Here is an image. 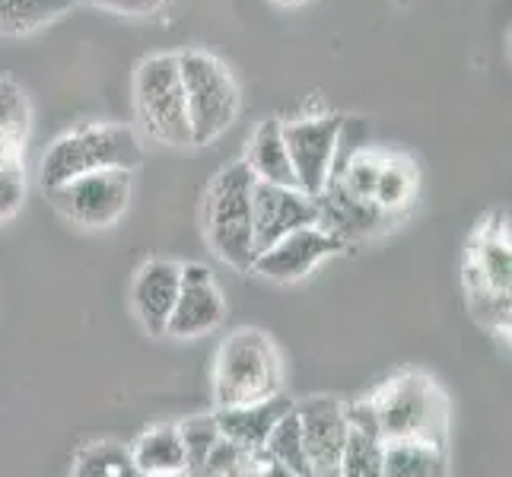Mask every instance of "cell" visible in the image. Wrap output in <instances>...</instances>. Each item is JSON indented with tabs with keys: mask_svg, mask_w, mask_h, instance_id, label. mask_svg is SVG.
I'll list each match as a JSON object with an SVG mask.
<instances>
[{
	"mask_svg": "<svg viewBox=\"0 0 512 477\" xmlns=\"http://www.w3.org/2000/svg\"><path fill=\"white\" fill-rule=\"evenodd\" d=\"M77 4L80 0H0V35H29Z\"/></svg>",
	"mask_w": 512,
	"mask_h": 477,
	"instance_id": "cell-23",
	"label": "cell"
},
{
	"mask_svg": "<svg viewBox=\"0 0 512 477\" xmlns=\"http://www.w3.org/2000/svg\"><path fill=\"white\" fill-rule=\"evenodd\" d=\"M344 121L338 115H319V118H296L280 121L284 144L290 153V166L296 175V188L306 198H319L325 185L331 182L334 153L341 144Z\"/></svg>",
	"mask_w": 512,
	"mask_h": 477,
	"instance_id": "cell-8",
	"label": "cell"
},
{
	"mask_svg": "<svg viewBox=\"0 0 512 477\" xmlns=\"http://www.w3.org/2000/svg\"><path fill=\"white\" fill-rule=\"evenodd\" d=\"M446 446L417 443V439H392L382 452V477H446Z\"/></svg>",
	"mask_w": 512,
	"mask_h": 477,
	"instance_id": "cell-20",
	"label": "cell"
},
{
	"mask_svg": "<svg viewBox=\"0 0 512 477\" xmlns=\"http://www.w3.org/2000/svg\"><path fill=\"white\" fill-rule=\"evenodd\" d=\"M366 401L373 408L379 436L385 443L417 439V443L446 446L449 401L430 376L417 373V369H404V373L385 379Z\"/></svg>",
	"mask_w": 512,
	"mask_h": 477,
	"instance_id": "cell-1",
	"label": "cell"
},
{
	"mask_svg": "<svg viewBox=\"0 0 512 477\" xmlns=\"http://www.w3.org/2000/svg\"><path fill=\"white\" fill-rule=\"evenodd\" d=\"M252 188L255 175L245 159L223 166L204 198V233L210 252L236 271H252L255 236H252Z\"/></svg>",
	"mask_w": 512,
	"mask_h": 477,
	"instance_id": "cell-2",
	"label": "cell"
},
{
	"mask_svg": "<svg viewBox=\"0 0 512 477\" xmlns=\"http://www.w3.org/2000/svg\"><path fill=\"white\" fill-rule=\"evenodd\" d=\"M338 252H344V249L325 233V229L306 226L284 239H277L264 252H258L252 271L268 280H277V284H296V280L309 277L325 258L338 255Z\"/></svg>",
	"mask_w": 512,
	"mask_h": 477,
	"instance_id": "cell-12",
	"label": "cell"
},
{
	"mask_svg": "<svg viewBox=\"0 0 512 477\" xmlns=\"http://www.w3.org/2000/svg\"><path fill=\"white\" fill-rule=\"evenodd\" d=\"M315 207H319V229H325L341 249L376 236L379 229L392 220L388 214H382L373 201L353 198V194L344 191L334 179L325 185V191L319 194V198H315Z\"/></svg>",
	"mask_w": 512,
	"mask_h": 477,
	"instance_id": "cell-13",
	"label": "cell"
},
{
	"mask_svg": "<svg viewBox=\"0 0 512 477\" xmlns=\"http://www.w3.org/2000/svg\"><path fill=\"white\" fill-rule=\"evenodd\" d=\"M134 175L128 169H102L48 188V201L61 217L86 229H105L125 217L131 204Z\"/></svg>",
	"mask_w": 512,
	"mask_h": 477,
	"instance_id": "cell-7",
	"label": "cell"
},
{
	"mask_svg": "<svg viewBox=\"0 0 512 477\" xmlns=\"http://www.w3.org/2000/svg\"><path fill=\"white\" fill-rule=\"evenodd\" d=\"M277 4H284V7H296V4H303V0H277Z\"/></svg>",
	"mask_w": 512,
	"mask_h": 477,
	"instance_id": "cell-30",
	"label": "cell"
},
{
	"mask_svg": "<svg viewBox=\"0 0 512 477\" xmlns=\"http://www.w3.org/2000/svg\"><path fill=\"white\" fill-rule=\"evenodd\" d=\"M264 458L274 462L277 468L290 471L293 477H312L309 471V458L303 446V430H299V417L296 411H287L277 420V427L271 430L268 443H264Z\"/></svg>",
	"mask_w": 512,
	"mask_h": 477,
	"instance_id": "cell-24",
	"label": "cell"
},
{
	"mask_svg": "<svg viewBox=\"0 0 512 477\" xmlns=\"http://www.w3.org/2000/svg\"><path fill=\"white\" fill-rule=\"evenodd\" d=\"M131 458L144 477L188 471L182 436H179V427H175V423H160V427H150L147 433H140L137 443L131 446Z\"/></svg>",
	"mask_w": 512,
	"mask_h": 477,
	"instance_id": "cell-19",
	"label": "cell"
},
{
	"mask_svg": "<svg viewBox=\"0 0 512 477\" xmlns=\"http://www.w3.org/2000/svg\"><path fill=\"white\" fill-rule=\"evenodd\" d=\"M179 77L191 125V147L214 144L239 115V86L223 61L207 51H182Z\"/></svg>",
	"mask_w": 512,
	"mask_h": 477,
	"instance_id": "cell-5",
	"label": "cell"
},
{
	"mask_svg": "<svg viewBox=\"0 0 512 477\" xmlns=\"http://www.w3.org/2000/svg\"><path fill=\"white\" fill-rule=\"evenodd\" d=\"M293 404L284 392H277L274 398H264L255 404H239V408H217V427L229 439V443L242 446L245 452H261L268 443L271 430L277 427V420L287 411H293Z\"/></svg>",
	"mask_w": 512,
	"mask_h": 477,
	"instance_id": "cell-15",
	"label": "cell"
},
{
	"mask_svg": "<svg viewBox=\"0 0 512 477\" xmlns=\"http://www.w3.org/2000/svg\"><path fill=\"white\" fill-rule=\"evenodd\" d=\"M74 477H144V474L137 471L128 446L102 439V443H93L80 452Z\"/></svg>",
	"mask_w": 512,
	"mask_h": 477,
	"instance_id": "cell-25",
	"label": "cell"
},
{
	"mask_svg": "<svg viewBox=\"0 0 512 477\" xmlns=\"http://www.w3.org/2000/svg\"><path fill=\"white\" fill-rule=\"evenodd\" d=\"M226 318V299L220 293V284L214 271L207 264H182V287L179 299H175V309L169 315L166 334L172 338H204V334L217 331Z\"/></svg>",
	"mask_w": 512,
	"mask_h": 477,
	"instance_id": "cell-10",
	"label": "cell"
},
{
	"mask_svg": "<svg viewBox=\"0 0 512 477\" xmlns=\"http://www.w3.org/2000/svg\"><path fill=\"white\" fill-rule=\"evenodd\" d=\"M379 169H382V156H376V153H360V156H353L350 163L344 166V172L331 175V179L338 182L344 191H350L353 198L373 201Z\"/></svg>",
	"mask_w": 512,
	"mask_h": 477,
	"instance_id": "cell-27",
	"label": "cell"
},
{
	"mask_svg": "<svg viewBox=\"0 0 512 477\" xmlns=\"http://www.w3.org/2000/svg\"><path fill=\"white\" fill-rule=\"evenodd\" d=\"M93 4L112 10V13H125V16H150L160 10L166 0H93Z\"/></svg>",
	"mask_w": 512,
	"mask_h": 477,
	"instance_id": "cell-29",
	"label": "cell"
},
{
	"mask_svg": "<svg viewBox=\"0 0 512 477\" xmlns=\"http://www.w3.org/2000/svg\"><path fill=\"white\" fill-rule=\"evenodd\" d=\"M280 357L268 334L255 328L233 331L220 344L214 366V404L217 408H239L274 398L280 392Z\"/></svg>",
	"mask_w": 512,
	"mask_h": 477,
	"instance_id": "cell-4",
	"label": "cell"
},
{
	"mask_svg": "<svg viewBox=\"0 0 512 477\" xmlns=\"http://www.w3.org/2000/svg\"><path fill=\"white\" fill-rule=\"evenodd\" d=\"M160 477H191L188 471H175V474H160Z\"/></svg>",
	"mask_w": 512,
	"mask_h": 477,
	"instance_id": "cell-31",
	"label": "cell"
},
{
	"mask_svg": "<svg viewBox=\"0 0 512 477\" xmlns=\"http://www.w3.org/2000/svg\"><path fill=\"white\" fill-rule=\"evenodd\" d=\"M245 166L252 169L255 182L296 188V175H293L290 153L284 144V131H280L277 118L261 121V125L255 128V134L249 140V153H245Z\"/></svg>",
	"mask_w": 512,
	"mask_h": 477,
	"instance_id": "cell-18",
	"label": "cell"
},
{
	"mask_svg": "<svg viewBox=\"0 0 512 477\" xmlns=\"http://www.w3.org/2000/svg\"><path fill=\"white\" fill-rule=\"evenodd\" d=\"M414 194H417V169H414L411 159L382 156V169H379V179H376L373 204L382 210V214L395 217L414 201Z\"/></svg>",
	"mask_w": 512,
	"mask_h": 477,
	"instance_id": "cell-22",
	"label": "cell"
},
{
	"mask_svg": "<svg viewBox=\"0 0 512 477\" xmlns=\"http://www.w3.org/2000/svg\"><path fill=\"white\" fill-rule=\"evenodd\" d=\"M134 105L144 131L166 147H191L179 55H150L137 64Z\"/></svg>",
	"mask_w": 512,
	"mask_h": 477,
	"instance_id": "cell-6",
	"label": "cell"
},
{
	"mask_svg": "<svg viewBox=\"0 0 512 477\" xmlns=\"http://www.w3.org/2000/svg\"><path fill=\"white\" fill-rule=\"evenodd\" d=\"M175 427H179V436H182L188 474L201 477L210 452H214V446L223 439V433L217 427V417L214 414H194V417H185L182 423H175Z\"/></svg>",
	"mask_w": 512,
	"mask_h": 477,
	"instance_id": "cell-26",
	"label": "cell"
},
{
	"mask_svg": "<svg viewBox=\"0 0 512 477\" xmlns=\"http://www.w3.org/2000/svg\"><path fill=\"white\" fill-rule=\"evenodd\" d=\"M306 226H319V207H315V198H306L299 188L255 182V188H252L255 252H264L277 239H284Z\"/></svg>",
	"mask_w": 512,
	"mask_h": 477,
	"instance_id": "cell-11",
	"label": "cell"
},
{
	"mask_svg": "<svg viewBox=\"0 0 512 477\" xmlns=\"http://www.w3.org/2000/svg\"><path fill=\"white\" fill-rule=\"evenodd\" d=\"M144 163L140 137L128 125H83L58 137L42 156V188H58L80 175L102 169L134 172Z\"/></svg>",
	"mask_w": 512,
	"mask_h": 477,
	"instance_id": "cell-3",
	"label": "cell"
},
{
	"mask_svg": "<svg viewBox=\"0 0 512 477\" xmlns=\"http://www.w3.org/2000/svg\"><path fill=\"white\" fill-rule=\"evenodd\" d=\"M465 274L478 277L481 284L500 296H509L512 284V252H509V226H503V217L497 223H487L478 236H474Z\"/></svg>",
	"mask_w": 512,
	"mask_h": 477,
	"instance_id": "cell-16",
	"label": "cell"
},
{
	"mask_svg": "<svg viewBox=\"0 0 512 477\" xmlns=\"http://www.w3.org/2000/svg\"><path fill=\"white\" fill-rule=\"evenodd\" d=\"M182 287V264L169 258H150L137 268L134 287H131V303L150 334H166L169 315L175 309Z\"/></svg>",
	"mask_w": 512,
	"mask_h": 477,
	"instance_id": "cell-14",
	"label": "cell"
},
{
	"mask_svg": "<svg viewBox=\"0 0 512 477\" xmlns=\"http://www.w3.org/2000/svg\"><path fill=\"white\" fill-rule=\"evenodd\" d=\"M26 198V172L23 163H13L0 169V223L16 217V210L23 207Z\"/></svg>",
	"mask_w": 512,
	"mask_h": 477,
	"instance_id": "cell-28",
	"label": "cell"
},
{
	"mask_svg": "<svg viewBox=\"0 0 512 477\" xmlns=\"http://www.w3.org/2000/svg\"><path fill=\"white\" fill-rule=\"evenodd\" d=\"M293 411L299 417V430H303V446L312 477H338L350 436L347 408L338 398L315 395L293 404Z\"/></svg>",
	"mask_w": 512,
	"mask_h": 477,
	"instance_id": "cell-9",
	"label": "cell"
},
{
	"mask_svg": "<svg viewBox=\"0 0 512 477\" xmlns=\"http://www.w3.org/2000/svg\"><path fill=\"white\" fill-rule=\"evenodd\" d=\"M347 420H350V436L344 446L338 477H382L385 439L379 436L369 401H360V404H353V408H347Z\"/></svg>",
	"mask_w": 512,
	"mask_h": 477,
	"instance_id": "cell-17",
	"label": "cell"
},
{
	"mask_svg": "<svg viewBox=\"0 0 512 477\" xmlns=\"http://www.w3.org/2000/svg\"><path fill=\"white\" fill-rule=\"evenodd\" d=\"M29 99L13 80H0V169L23 163V144L29 134Z\"/></svg>",
	"mask_w": 512,
	"mask_h": 477,
	"instance_id": "cell-21",
	"label": "cell"
}]
</instances>
